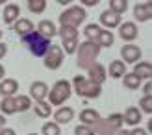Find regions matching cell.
<instances>
[{
  "label": "cell",
  "mask_w": 152,
  "mask_h": 135,
  "mask_svg": "<svg viewBox=\"0 0 152 135\" xmlns=\"http://www.w3.org/2000/svg\"><path fill=\"white\" fill-rule=\"evenodd\" d=\"M76 65L80 69L87 70L91 65L96 63V57L100 56V46L95 41H83L78 43V48H76Z\"/></svg>",
  "instance_id": "1"
},
{
  "label": "cell",
  "mask_w": 152,
  "mask_h": 135,
  "mask_svg": "<svg viewBox=\"0 0 152 135\" xmlns=\"http://www.w3.org/2000/svg\"><path fill=\"white\" fill-rule=\"evenodd\" d=\"M72 91L80 96V98H87V100H96L98 96L102 94V85L95 83V81H91L89 78L82 76V74H78V76H74L72 81Z\"/></svg>",
  "instance_id": "2"
},
{
  "label": "cell",
  "mask_w": 152,
  "mask_h": 135,
  "mask_svg": "<svg viewBox=\"0 0 152 135\" xmlns=\"http://www.w3.org/2000/svg\"><path fill=\"white\" fill-rule=\"evenodd\" d=\"M20 43L24 44V46L32 52V56H35V57H43L45 54H47V50L50 48V44H52V41L47 39V37H43L37 30H34V32H30L26 35H22Z\"/></svg>",
  "instance_id": "3"
},
{
  "label": "cell",
  "mask_w": 152,
  "mask_h": 135,
  "mask_svg": "<svg viewBox=\"0 0 152 135\" xmlns=\"http://www.w3.org/2000/svg\"><path fill=\"white\" fill-rule=\"evenodd\" d=\"M72 94V85L69 80H58L54 85H52V89H48V94H47V102L50 104V106H63V104L71 98Z\"/></svg>",
  "instance_id": "4"
},
{
  "label": "cell",
  "mask_w": 152,
  "mask_h": 135,
  "mask_svg": "<svg viewBox=\"0 0 152 135\" xmlns=\"http://www.w3.org/2000/svg\"><path fill=\"white\" fill-rule=\"evenodd\" d=\"M87 19V9H83L82 6H69L67 9L59 13V24L61 26H72L78 28L83 20Z\"/></svg>",
  "instance_id": "5"
},
{
  "label": "cell",
  "mask_w": 152,
  "mask_h": 135,
  "mask_svg": "<svg viewBox=\"0 0 152 135\" xmlns=\"http://www.w3.org/2000/svg\"><path fill=\"white\" fill-rule=\"evenodd\" d=\"M63 59H65V52L61 50V46L59 44H50L47 54L43 56V65L48 70H58L63 65Z\"/></svg>",
  "instance_id": "6"
},
{
  "label": "cell",
  "mask_w": 152,
  "mask_h": 135,
  "mask_svg": "<svg viewBox=\"0 0 152 135\" xmlns=\"http://www.w3.org/2000/svg\"><path fill=\"white\" fill-rule=\"evenodd\" d=\"M141 57H143V52L137 44H134V43L123 44V48H121V61H124L126 65H134V63L141 61Z\"/></svg>",
  "instance_id": "7"
},
{
  "label": "cell",
  "mask_w": 152,
  "mask_h": 135,
  "mask_svg": "<svg viewBox=\"0 0 152 135\" xmlns=\"http://www.w3.org/2000/svg\"><path fill=\"white\" fill-rule=\"evenodd\" d=\"M139 35V28L135 22L132 20H126V22H121L119 24V37L123 39L124 43H134Z\"/></svg>",
  "instance_id": "8"
},
{
  "label": "cell",
  "mask_w": 152,
  "mask_h": 135,
  "mask_svg": "<svg viewBox=\"0 0 152 135\" xmlns=\"http://www.w3.org/2000/svg\"><path fill=\"white\" fill-rule=\"evenodd\" d=\"M123 22V15H119L111 9H106L100 13V19H98V24L100 28H106V30H113V28H119V24Z\"/></svg>",
  "instance_id": "9"
},
{
  "label": "cell",
  "mask_w": 152,
  "mask_h": 135,
  "mask_svg": "<svg viewBox=\"0 0 152 135\" xmlns=\"http://www.w3.org/2000/svg\"><path fill=\"white\" fill-rule=\"evenodd\" d=\"M134 17L137 22H141V24H145V22L150 20L152 17V4L150 0H147V2H137L134 6Z\"/></svg>",
  "instance_id": "10"
},
{
  "label": "cell",
  "mask_w": 152,
  "mask_h": 135,
  "mask_svg": "<svg viewBox=\"0 0 152 135\" xmlns=\"http://www.w3.org/2000/svg\"><path fill=\"white\" fill-rule=\"evenodd\" d=\"M87 78L91 80V81H95V83H98V85H102L104 81H106V78H108V72H106V67L102 65V63H95V65H91L89 69H87Z\"/></svg>",
  "instance_id": "11"
},
{
  "label": "cell",
  "mask_w": 152,
  "mask_h": 135,
  "mask_svg": "<svg viewBox=\"0 0 152 135\" xmlns=\"http://www.w3.org/2000/svg\"><path fill=\"white\" fill-rule=\"evenodd\" d=\"M141 118H143V113H141V109L135 107V106L126 107V111L123 113V122L126 126H139Z\"/></svg>",
  "instance_id": "12"
},
{
  "label": "cell",
  "mask_w": 152,
  "mask_h": 135,
  "mask_svg": "<svg viewBox=\"0 0 152 135\" xmlns=\"http://www.w3.org/2000/svg\"><path fill=\"white\" fill-rule=\"evenodd\" d=\"M78 118H80V124L95 126L102 117H100V113H98L96 109H93V107H86V109H82L80 113H78Z\"/></svg>",
  "instance_id": "13"
},
{
  "label": "cell",
  "mask_w": 152,
  "mask_h": 135,
  "mask_svg": "<svg viewBox=\"0 0 152 135\" xmlns=\"http://www.w3.org/2000/svg\"><path fill=\"white\" fill-rule=\"evenodd\" d=\"M19 93V81L15 78L0 80V96H15Z\"/></svg>",
  "instance_id": "14"
},
{
  "label": "cell",
  "mask_w": 152,
  "mask_h": 135,
  "mask_svg": "<svg viewBox=\"0 0 152 135\" xmlns=\"http://www.w3.org/2000/svg\"><path fill=\"white\" fill-rule=\"evenodd\" d=\"M37 32H39L43 37H47V39L52 41V37L58 35V26L50 19H43V20L37 22Z\"/></svg>",
  "instance_id": "15"
},
{
  "label": "cell",
  "mask_w": 152,
  "mask_h": 135,
  "mask_svg": "<svg viewBox=\"0 0 152 135\" xmlns=\"http://www.w3.org/2000/svg\"><path fill=\"white\" fill-rule=\"evenodd\" d=\"M74 115H76V113H74V109H72V107L59 106L58 111L54 113V122L59 124V126H61V124H69L72 118H74Z\"/></svg>",
  "instance_id": "16"
},
{
  "label": "cell",
  "mask_w": 152,
  "mask_h": 135,
  "mask_svg": "<svg viewBox=\"0 0 152 135\" xmlns=\"http://www.w3.org/2000/svg\"><path fill=\"white\" fill-rule=\"evenodd\" d=\"M47 94H48V85L45 83V81H34V83L30 85V98H34L35 102L45 100Z\"/></svg>",
  "instance_id": "17"
},
{
  "label": "cell",
  "mask_w": 152,
  "mask_h": 135,
  "mask_svg": "<svg viewBox=\"0 0 152 135\" xmlns=\"http://www.w3.org/2000/svg\"><path fill=\"white\" fill-rule=\"evenodd\" d=\"M13 32L15 33H17L19 37H22V35H26V33H30V32H34V30H35V24H34V22L32 20H30V19H17V20H15L13 22Z\"/></svg>",
  "instance_id": "18"
},
{
  "label": "cell",
  "mask_w": 152,
  "mask_h": 135,
  "mask_svg": "<svg viewBox=\"0 0 152 135\" xmlns=\"http://www.w3.org/2000/svg\"><path fill=\"white\" fill-rule=\"evenodd\" d=\"M19 17H20V7H19V4H6V6H4L2 19H4L6 24L13 26V22L17 20Z\"/></svg>",
  "instance_id": "19"
},
{
  "label": "cell",
  "mask_w": 152,
  "mask_h": 135,
  "mask_svg": "<svg viewBox=\"0 0 152 135\" xmlns=\"http://www.w3.org/2000/svg\"><path fill=\"white\" fill-rule=\"evenodd\" d=\"M106 72H108L113 80H121L126 74V63L121 61V59H113V61L110 63V67L106 69Z\"/></svg>",
  "instance_id": "20"
},
{
  "label": "cell",
  "mask_w": 152,
  "mask_h": 135,
  "mask_svg": "<svg viewBox=\"0 0 152 135\" xmlns=\"http://www.w3.org/2000/svg\"><path fill=\"white\" fill-rule=\"evenodd\" d=\"M137 78L141 80H150L152 76V65L150 61H137V63H134V70H132Z\"/></svg>",
  "instance_id": "21"
},
{
  "label": "cell",
  "mask_w": 152,
  "mask_h": 135,
  "mask_svg": "<svg viewBox=\"0 0 152 135\" xmlns=\"http://www.w3.org/2000/svg\"><path fill=\"white\" fill-rule=\"evenodd\" d=\"M95 43H96L100 48H111V46H113V43H115V35H113V32H111V30H106V28H102Z\"/></svg>",
  "instance_id": "22"
},
{
  "label": "cell",
  "mask_w": 152,
  "mask_h": 135,
  "mask_svg": "<svg viewBox=\"0 0 152 135\" xmlns=\"http://www.w3.org/2000/svg\"><path fill=\"white\" fill-rule=\"evenodd\" d=\"M0 113H2L4 117L17 113V107H15V96H4V98L0 100Z\"/></svg>",
  "instance_id": "23"
},
{
  "label": "cell",
  "mask_w": 152,
  "mask_h": 135,
  "mask_svg": "<svg viewBox=\"0 0 152 135\" xmlns=\"http://www.w3.org/2000/svg\"><path fill=\"white\" fill-rule=\"evenodd\" d=\"M34 113L39 118H48V117H52V106L47 100H39V102H35V106H34Z\"/></svg>",
  "instance_id": "24"
},
{
  "label": "cell",
  "mask_w": 152,
  "mask_h": 135,
  "mask_svg": "<svg viewBox=\"0 0 152 135\" xmlns=\"http://www.w3.org/2000/svg\"><path fill=\"white\" fill-rule=\"evenodd\" d=\"M121 80H123V85H124L126 89H130V91H137V89L141 87V81H143L141 78L135 76L134 72H126Z\"/></svg>",
  "instance_id": "25"
},
{
  "label": "cell",
  "mask_w": 152,
  "mask_h": 135,
  "mask_svg": "<svg viewBox=\"0 0 152 135\" xmlns=\"http://www.w3.org/2000/svg\"><path fill=\"white\" fill-rule=\"evenodd\" d=\"M58 35L61 37V41H69V39H80L78 28H72V26H59V28H58Z\"/></svg>",
  "instance_id": "26"
},
{
  "label": "cell",
  "mask_w": 152,
  "mask_h": 135,
  "mask_svg": "<svg viewBox=\"0 0 152 135\" xmlns=\"http://www.w3.org/2000/svg\"><path fill=\"white\" fill-rule=\"evenodd\" d=\"M15 107H17V113H24L32 107V98L26 94H15Z\"/></svg>",
  "instance_id": "27"
},
{
  "label": "cell",
  "mask_w": 152,
  "mask_h": 135,
  "mask_svg": "<svg viewBox=\"0 0 152 135\" xmlns=\"http://www.w3.org/2000/svg\"><path fill=\"white\" fill-rule=\"evenodd\" d=\"M26 7L30 13L41 15L45 9H47V0H26Z\"/></svg>",
  "instance_id": "28"
},
{
  "label": "cell",
  "mask_w": 152,
  "mask_h": 135,
  "mask_svg": "<svg viewBox=\"0 0 152 135\" xmlns=\"http://www.w3.org/2000/svg\"><path fill=\"white\" fill-rule=\"evenodd\" d=\"M100 24H87L86 28H83V37H86V41H96L98 33H100Z\"/></svg>",
  "instance_id": "29"
},
{
  "label": "cell",
  "mask_w": 152,
  "mask_h": 135,
  "mask_svg": "<svg viewBox=\"0 0 152 135\" xmlns=\"http://www.w3.org/2000/svg\"><path fill=\"white\" fill-rule=\"evenodd\" d=\"M106 122L111 126V130H113V131L121 130V128L124 126V122H123V113H111L108 118H106Z\"/></svg>",
  "instance_id": "30"
},
{
  "label": "cell",
  "mask_w": 152,
  "mask_h": 135,
  "mask_svg": "<svg viewBox=\"0 0 152 135\" xmlns=\"http://www.w3.org/2000/svg\"><path fill=\"white\" fill-rule=\"evenodd\" d=\"M41 135H61V128H59V124H56L54 120H48L43 124L41 128Z\"/></svg>",
  "instance_id": "31"
},
{
  "label": "cell",
  "mask_w": 152,
  "mask_h": 135,
  "mask_svg": "<svg viewBox=\"0 0 152 135\" xmlns=\"http://www.w3.org/2000/svg\"><path fill=\"white\" fill-rule=\"evenodd\" d=\"M110 9L115 11V13H119V15L126 13V9H128V0H110Z\"/></svg>",
  "instance_id": "32"
},
{
  "label": "cell",
  "mask_w": 152,
  "mask_h": 135,
  "mask_svg": "<svg viewBox=\"0 0 152 135\" xmlns=\"http://www.w3.org/2000/svg\"><path fill=\"white\" fill-rule=\"evenodd\" d=\"M137 107L141 109V113L150 115V113H152V96H150V94H145L143 98H139V106H137Z\"/></svg>",
  "instance_id": "33"
},
{
  "label": "cell",
  "mask_w": 152,
  "mask_h": 135,
  "mask_svg": "<svg viewBox=\"0 0 152 135\" xmlns=\"http://www.w3.org/2000/svg\"><path fill=\"white\" fill-rule=\"evenodd\" d=\"M78 39H69V41H61V50L65 52L67 56L69 54H74L76 52V48H78Z\"/></svg>",
  "instance_id": "34"
},
{
  "label": "cell",
  "mask_w": 152,
  "mask_h": 135,
  "mask_svg": "<svg viewBox=\"0 0 152 135\" xmlns=\"http://www.w3.org/2000/svg\"><path fill=\"white\" fill-rule=\"evenodd\" d=\"M74 135H95L93 126H86V124H78L74 128Z\"/></svg>",
  "instance_id": "35"
},
{
  "label": "cell",
  "mask_w": 152,
  "mask_h": 135,
  "mask_svg": "<svg viewBox=\"0 0 152 135\" xmlns=\"http://www.w3.org/2000/svg\"><path fill=\"white\" fill-rule=\"evenodd\" d=\"M82 2V7H95L100 4V0H80Z\"/></svg>",
  "instance_id": "36"
},
{
  "label": "cell",
  "mask_w": 152,
  "mask_h": 135,
  "mask_svg": "<svg viewBox=\"0 0 152 135\" xmlns=\"http://www.w3.org/2000/svg\"><path fill=\"white\" fill-rule=\"evenodd\" d=\"M130 135H148V131L145 128H134L130 130Z\"/></svg>",
  "instance_id": "37"
},
{
  "label": "cell",
  "mask_w": 152,
  "mask_h": 135,
  "mask_svg": "<svg viewBox=\"0 0 152 135\" xmlns=\"http://www.w3.org/2000/svg\"><path fill=\"white\" fill-rule=\"evenodd\" d=\"M6 54H7V44L0 41V59H4V57H6Z\"/></svg>",
  "instance_id": "38"
},
{
  "label": "cell",
  "mask_w": 152,
  "mask_h": 135,
  "mask_svg": "<svg viewBox=\"0 0 152 135\" xmlns=\"http://www.w3.org/2000/svg\"><path fill=\"white\" fill-rule=\"evenodd\" d=\"M0 135H17V133H15L13 128H6L4 126V128H0Z\"/></svg>",
  "instance_id": "39"
},
{
  "label": "cell",
  "mask_w": 152,
  "mask_h": 135,
  "mask_svg": "<svg viewBox=\"0 0 152 135\" xmlns=\"http://www.w3.org/2000/svg\"><path fill=\"white\" fill-rule=\"evenodd\" d=\"M143 85V93L145 94H150V91H152V85H150V81L147 80V83H141Z\"/></svg>",
  "instance_id": "40"
},
{
  "label": "cell",
  "mask_w": 152,
  "mask_h": 135,
  "mask_svg": "<svg viewBox=\"0 0 152 135\" xmlns=\"http://www.w3.org/2000/svg\"><path fill=\"white\" fill-rule=\"evenodd\" d=\"M56 2H58L59 6H71V4L74 2V0H56Z\"/></svg>",
  "instance_id": "41"
},
{
  "label": "cell",
  "mask_w": 152,
  "mask_h": 135,
  "mask_svg": "<svg viewBox=\"0 0 152 135\" xmlns=\"http://www.w3.org/2000/svg\"><path fill=\"white\" fill-rule=\"evenodd\" d=\"M113 135H130V130H123V128H121V130H117Z\"/></svg>",
  "instance_id": "42"
},
{
  "label": "cell",
  "mask_w": 152,
  "mask_h": 135,
  "mask_svg": "<svg viewBox=\"0 0 152 135\" xmlns=\"http://www.w3.org/2000/svg\"><path fill=\"white\" fill-rule=\"evenodd\" d=\"M4 126H6V117L0 113V128H4Z\"/></svg>",
  "instance_id": "43"
},
{
  "label": "cell",
  "mask_w": 152,
  "mask_h": 135,
  "mask_svg": "<svg viewBox=\"0 0 152 135\" xmlns=\"http://www.w3.org/2000/svg\"><path fill=\"white\" fill-rule=\"evenodd\" d=\"M4 74H6V69H4V65H0V80L4 78Z\"/></svg>",
  "instance_id": "44"
},
{
  "label": "cell",
  "mask_w": 152,
  "mask_h": 135,
  "mask_svg": "<svg viewBox=\"0 0 152 135\" xmlns=\"http://www.w3.org/2000/svg\"><path fill=\"white\" fill-rule=\"evenodd\" d=\"M7 2H10V0H0V6H6Z\"/></svg>",
  "instance_id": "45"
},
{
  "label": "cell",
  "mask_w": 152,
  "mask_h": 135,
  "mask_svg": "<svg viewBox=\"0 0 152 135\" xmlns=\"http://www.w3.org/2000/svg\"><path fill=\"white\" fill-rule=\"evenodd\" d=\"M98 135H113V133H98Z\"/></svg>",
  "instance_id": "46"
},
{
  "label": "cell",
  "mask_w": 152,
  "mask_h": 135,
  "mask_svg": "<svg viewBox=\"0 0 152 135\" xmlns=\"http://www.w3.org/2000/svg\"><path fill=\"white\" fill-rule=\"evenodd\" d=\"M28 135H41V133H28Z\"/></svg>",
  "instance_id": "47"
},
{
  "label": "cell",
  "mask_w": 152,
  "mask_h": 135,
  "mask_svg": "<svg viewBox=\"0 0 152 135\" xmlns=\"http://www.w3.org/2000/svg\"><path fill=\"white\" fill-rule=\"evenodd\" d=\"M0 39H2V30H0Z\"/></svg>",
  "instance_id": "48"
}]
</instances>
